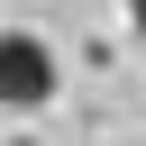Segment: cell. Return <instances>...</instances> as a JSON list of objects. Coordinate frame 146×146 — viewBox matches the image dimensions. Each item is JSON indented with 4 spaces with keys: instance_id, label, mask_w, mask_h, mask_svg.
Masks as SVG:
<instances>
[{
    "instance_id": "cell-1",
    "label": "cell",
    "mask_w": 146,
    "mask_h": 146,
    "mask_svg": "<svg viewBox=\"0 0 146 146\" xmlns=\"http://www.w3.org/2000/svg\"><path fill=\"white\" fill-rule=\"evenodd\" d=\"M55 46L27 36V27H0V110H46L55 100Z\"/></svg>"
},
{
    "instance_id": "cell-2",
    "label": "cell",
    "mask_w": 146,
    "mask_h": 146,
    "mask_svg": "<svg viewBox=\"0 0 146 146\" xmlns=\"http://www.w3.org/2000/svg\"><path fill=\"white\" fill-rule=\"evenodd\" d=\"M128 27H137V36H146V0H128Z\"/></svg>"
}]
</instances>
